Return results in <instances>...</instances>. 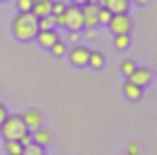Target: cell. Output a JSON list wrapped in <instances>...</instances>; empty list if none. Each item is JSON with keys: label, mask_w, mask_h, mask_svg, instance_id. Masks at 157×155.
Instances as JSON below:
<instances>
[{"label": "cell", "mask_w": 157, "mask_h": 155, "mask_svg": "<svg viewBox=\"0 0 157 155\" xmlns=\"http://www.w3.org/2000/svg\"><path fill=\"white\" fill-rule=\"evenodd\" d=\"M80 9H82L84 28H96V25H98V5L96 2H84V5H80Z\"/></svg>", "instance_id": "6"}, {"label": "cell", "mask_w": 157, "mask_h": 155, "mask_svg": "<svg viewBox=\"0 0 157 155\" xmlns=\"http://www.w3.org/2000/svg\"><path fill=\"white\" fill-rule=\"evenodd\" d=\"M109 18H112V12L107 7H98V23H102V25H107L109 23Z\"/></svg>", "instance_id": "20"}, {"label": "cell", "mask_w": 157, "mask_h": 155, "mask_svg": "<svg viewBox=\"0 0 157 155\" xmlns=\"http://www.w3.org/2000/svg\"><path fill=\"white\" fill-rule=\"evenodd\" d=\"M39 32V23H36V16L32 12H18L12 21V34L18 41H32Z\"/></svg>", "instance_id": "1"}, {"label": "cell", "mask_w": 157, "mask_h": 155, "mask_svg": "<svg viewBox=\"0 0 157 155\" xmlns=\"http://www.w3.org/2000/svg\"><path fill=\"white\" fill-rule=\"evenodd\" d=\"M64 9H66V5H64L62 0H57V2L52 0V7H50V14H52V16H59V14H64Z\"/></svg>", "instance_id": "22"}, {"label": "cell", "mask_w": 157, "mask_h": 155, "mask_svg": "<svg viewBox=\"0 0 157 155\" xmlns=\"http://www.w3.org/2000/svg\"><path fill=\"white\" fill-rule=\"evenodd\" d=\"M21 119H23V123H25L28 130H36V128H41V123H43V114L36 107H28L21 114Z\"/></svg>", "instance_id": "7"}, {"label": "cell", "mask_w": 157, "mask_h": 155, "mask_svg": "<svg viewBox=\"0 0 157 155\" xmlns=\"http://www.w3.org/2000/svg\"><path fill=\"white\" fill-rule=\"evenodd\" d=\"M30 135H32V141L34 144H39V146H46V144H50L52 141V132L48 130V128H36V130H30Z\"/></svg>", "instance_id": "10"}, {"label": "cell", "mask_w": 157, "mask_h": 155, "mask_svg": "<svg viewBox=\"0 0 157 155\" xmlns=\"http://www.w3.org/2000/svg\"><path fill=\"white\" fill-rule=\"evenodd\" d=\"M107 25H109L112 32H116V34H121V32H128V34H130V30H132V18H130L128 12L112 14V18H109V23H107Z\"/></svg>", "instance_id": "4"}, {"label": "cell", "mask_w": 157, "mask_h": 155, "mask_svg": "<svg viewBox=\"0 0 157 155\" xmlns=\"http://www.w3.org/2000/svg\"><path fill=\"white\" fill-rule=\"evenodd\" d=\"M155 73H157V57H155Z\"/></svg>", "instance_id": "31"}, {"label": "cell", "mask_w": 157, "mask_h": 155, "mask_svg": "<svg viewBox=\"0 0 157 155\" xmlns=\"http://www.w3.org/2000/svg\"><path fill=\"white\" fill-rule=\"evenodd\" d=\"M36 23H39V30H50V28H55V16L52 14L41 16V18H36Z\"/></svg>", "instance_id": "18"}, {"label": "cell", "mask_w": 157, "mask_h": 155, "mask_svg": "<svg viewBox=\"0 0 157 155\" xmlns=\"http://www.w3.org/2000/svg\"><path fill=\"white\" fill-rule=\"evenodd\" d=\"M128 0H105V5L102 7H107L112 14H123V12H128Z\"/></svg>", "instance_id": "13"}, {"label": "cell", "mask_w": 157, "mask_h": 155, "mask_svg": "<svg viewBox=\"0 0 157 155\" xmlns=\"http://www.w3.org/2000/svg\"><path fill=\"white\" fill-rule=\"evenodd\" d=\"M89 64L91 68H102V64H105V57H102V52H98V50H91L89 52Z\"/></svg>", "instance_id": "14"}, {"label": "cell", "mask_w": 157, "mask_h": 155, "mask_svg": "<svg viewBox=\"0 0 157 155\" xmlns=\"http://www.w3.org/2000/svg\"><path fill=\"white\" fill-rule=\"evenodd\" d=\"M134 2H137V5H148L150 0H134Z\"/></svg>", "instance_id": "30"}, {"label": "cell", "mask_w": 157, "mask_h": 155, "mask_svg": "<svg viewBox=\"0 0 157 155\" xmlns=\"http://www.w3.org/2000/svg\"><path fill=\"white\" fill-rule=\"evenodd\" d=\"M16 9H18V12H30L32 0H16Z\"/></svg>", "instance_id": "24"}, {"label": "cell", "mask_w": 157, "mask_h": 155, "mask_svg": "<svg viewBox=\"0 0 157 155\" xmlns=\"http://www.w3.org/2000/svg\"><path fill=\"white\" fill-rule=\"evenodd\" d=\"M144 94V87H139V84L130 82V80H125V84H123V96H125L128 100H139Z\"/></svg>", "instance_id": "12"}, {"label": "cell", "mask_w": 157, "mask_h": 155, "mask_svg": "<svg viewBox=\"0 0 157 155\" xmlns=\"http://www.w3.org/2000/svg\"><path fill=\"white\" fill-rule=\"evenodd\" d=\"M48 50H50V52H52V55H55V57H62V55H66V50H68V48H66V41L57 39L55 44H52L50 48H48Z\"/></svg>", "instance_id": "17"}, {"label": "cell", "mask_w": 157, "mask_h": 155, "mask_svg": "<svg viewBox=\"0 0 157 155\" xmlns=\"http://www.w3.org/2000/svg\"><path fill=\"white\" fill-rule=\"evenodd\" d=\"M5 116H7V107H5V105L0 103V123L5 121Z\"/></svg>", "instance_id": "28"}, {"label": "cell", "mask_w": 157, "mask_h": 155, "mask_svg": "<svg viewBox=\"0 0 157 155\" xmlns=\"http://www.w3.org/2000/svg\"><path fill=\"white\" fill-rule=\"evenodd\" d=\"M34 39L39 41V46H43V48H50V46L59 39V34H57V30H55V28H50V30H39Z\"/></svg>", "instance_id": "9"}, {"label": "cell", "mask_w": 157, "mask_h": 155, "mask_svg": "<svg viewBox=\"0 0 157 155\" xmlns=\"http://www.w3.org/2000/svg\"><path fill=\"white\" fill-rule=\"evenodd\" d=\"M130 82H134V84H139V87H146V84L153 80V71H150L148 66H134V71L130 73Z\"/></svg>", "instance_id": "8"}, {"label": "cell", "mask_w": 157, "mask_h": 155, "mask_svg": "<svg viewBox=\"0 0 157 155\" xmlns=\"http://www.w3.org/2000/svg\"><path fill=\"white\" fill-rule=\"evenodd\" d=\"M134 66H137V64H134L132 60H123V62H121V73H123L125 78H130V73L134 71Z\"/></svg>", "instance_id": "21"}, {"label": "cell", "mask_w": 157, "mask_h": 155, "mask_svg": "<svg viewBox=\"0 0 157 155\" xmlns=\"http://www.w3.org/2000/svg\"><path fill=\"white\" fill-rule=\"evenodd\" d=\"M123 155H128V153H123Z\"/></svg>", "instance_id": "32"}, {"label": "cell", "mask_w": 157, "mask_h": 155, "mask_svg": "<svg viewBox=\"0 0 157 155\" xmlns=\"http://www.w3.org/2000/svg\"><path fill=\"white\" fill-rule=\"evenodd\" d=\"M21 155H23V153H21Z\"/></svg>", "instance_id": "33"}, {"label": "cell", "mask_w": 157, "mask_h": 155, "mask_svg": "<svg viewBox=\"0 0 157 155\" xmlns=\"http://www.w3.org/2000/svg\"><path fill=\"white\" fill-rule=\"evenodd\" d=\"M78 39H80V32L71 30V34H68V44H78Z\"/></svg>", "instance_id": "26"}, {"label": "cell", "mask_w": 157, "mask_h": 155, "mask_svg": "<svg viewBox=\"0 0 157 155\" xmlns=\"http://www.w3.org/2000/svg\"><path fill=\"white\" fill-rule=\"evenodd\" d=\"M18 141H21V146H23V148H25V146H30V144H32V135H30V130H28V132H23V135L18 137Z\"/></svg>", "instance_id": "25"}, {"label": "cell", "mask_w": 157, "mask_h": 155, "mask_svg": "<svg viewBox=\"0 0 157 155\" xmlns=\"http://www.w3.org/2000/svg\"><path fill=\"white\" fill-rule=\"evenodd\" d=\"M5 151H7V155H21V153H23V146H21L18 139H7Z\"/></svg>", "instance_id": "16"}, {"label": "cell", "mask_w": 157, "mask_h": 155, "mask_svg": "<svg viewBox=\"0 0 157 155\" xmlns=\"http://www.w3.org/2000/svg\"><path fill=\"white\" fill-rule=\"evenodd\" d=\"M62 18H64V25H62V28H68V30H75V32H80V30L84 28V23H82V9H80V5H66Z\"/></svg>", "instance_id": "3"}, {"label": "cell", "mask_w": 157, "mask_h": 155, "mask_svg": "<svg viewBox=\"0 0 157 155\" xmlns=\"http://www.w3.org/2000/svg\"><path fill=\"white\" fill-rule=\"evenodd\" d=\"M0 132H2L5 139H18L23 132H28V128H25L21 114H7L5 121L0 123Z\"/></svg>", "instance_id": "2"}, {"label": "cell", "mask_w": 157, "mask_h": 155, "mask_svg": "<svg viewBox=\"0 0 157 155\" xmlns=\"http://www.w3.org/2000/svg\"><path fill=\"white\" fill-rule=\"evenodd\" d=\"M23 155H46V153H43V146H39V144L32 141L30 146L23 148Z\"/></svg>", "instance_id": "19"}, {"label": "cell", "mask_w": 157, "mask_h": 155, "mask_svg": "<svg viewBox=\"0 0 157 155\" xmlns=\"http://www.w3.org/2000/svg\"><path fill=\"white\" fill-rule=\"evenodd\" d=\"M50 7H52V0H32V9L30 12L41 18V16H48L50 14Z\"/></svg>", "instance_id": "11"}, {"label": "cell", "mask_w": 157, "mask_h": 155, "mask_svg": "<svg viewBox=\"0 0 157 155\" xmlns=\"http://www.w3.org/2000/svg\"><path fill=\"white\" fill-rule=\"evenodd\" d=\"M84 2H96V0H73V5H84Z\"/></svg>", "instance_id": "29"}, {"label": "cell", "mask_w": 157, "mask_h": 155, "mask_svg": "<svg viewBox=\"0 0 157 155\" xmlns=\"http://www.w3.org/2000/svg\"><path fill=\"white\" fill-rule=\"evenodd\" d=\"M114 46H116V50H125V48H130V34H128V32L116 34L114 37Z\"/></svg>", "instance_id": "15"}, {"label": "cell", "mask_w": 157, "mask_h": 155, "mask_svg": "<svg viewBox=\"0 0 157 155\" xmlns=\"http://www.w3.org/2000/svg\"><path fill=\"white\" fill-rule=\"evenodd\" d=\"M89 48L86 46H78L75 44L71 50H66V55H68V60H71L73 66H86V62H89Z\"/></svg>", "instance_id": "5"}, {"label": "cell", "mask_w": 157, "mask_h": 155, "mask_svg": "<svg viewBox=\"0 0 157 155\" xmlns=\"http://www.w3.org/2000/svg\"><path fill=\"white\" fill-rule=\"evenodd\" d=\"M125 153L128 155H139V153H141V146H139L137 141H128L125 144Z\"/></svg>", "instance_id": "23"}, {"label": "cell", "mask_w": 157, "mask_h": 155, "mask_svg": "<svg viewBox=\"0 0 157 155\" xmlns=\"http://www.w3.org/2000/svg\"><path fill=\"white\" fill-rule=\"evenodd\" d=\"M84 37H86V39H96V28H86Z\"/></svg>", "instance_id": "27"}]
</instances>
